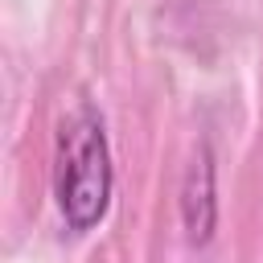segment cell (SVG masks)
Here are the masks:
<instances>
[{
	"instance_id": "cell-1",
	"label": "cell",
	"mask_w": 263,
	"mask_h": 263,
	"mask_svg": "<svg viewBox=\"0 0 263 263\" xmlns=\"http://www.w3.org/2000/svg\"><path fill=\"white\" fill-rule=\"evenodd\" d=\"M111 148L107 132L95 107H78L70 119H62L58 132V173H53V197L70 230H90L107 218L111 205Z\"/></svg>"
},
{
	"instance_id": "cell-2",
	"label": "cell",
	"mask_w": 263,
	"mask_h": 263,
	"mask_svg": "<svg viewBox=\"0 0 263 263\" xmlns=\"http://www.w3.org/2000/svg\"><path fill=\"white\" fill-rule=\"evenodd\" d=\"M181 222H185V238L193 247L210 242L214 222H218V189H214V156H210V148H197L193 160H189V168H185Z\"/></svg>"
}]
</instances>
